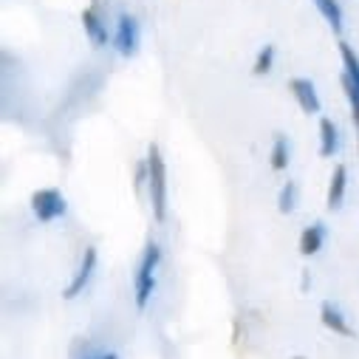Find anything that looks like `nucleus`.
<instances>
[{
	"mask_svg": "<svg viewBox=\"0 0 359 359\" xmlns=\"http://www.w3.org/2000/svg\"><path fill=\"white\" fill-rule=\"evenodd\" d=\"M158 266H161V246L156 241H147L144 255L139 260L136 278H133V303L139 311H144L156 294V283H158Z\"/></svg>",
	"mask_w": 359,
	"mask_h": 359,
	"instance_id": "nucleus-1",
	"label": "nucleus"
},
{
	"mask_svg": "<svg viewBox=\"0 0 359 359\" xmlns=\"http://www.w3.org/2000/svg\"><path fill=\"white\" fill-rule=\"evenodd\" d=\"M147 196H150L153 218L161 224L167 218V164L158 144L147 147Z\"/></svg>",
	"mask_w": 359,
	"mask_h": 359,
	"instance_id": "nucleus-2",
	"label": "nucleus"
},
{
	"mask_svg": "<svg viewBox=\"0 0 359 359\" xmlns=\"http://www.w3.org/2000/svg\"><path fill=\"white\" fill-rule=\"evenodd\" d=\"M65 210H68L65 196H62L60 190H54V187L37 190V193L32 196V212H34V218H37L40 224H51V221L62 218Z\"/></svg>",
	"mask_w": 359,
	"mask_h": 359,
	"instance_id": "nucleus-3",
	"label": "nucleus"
},
{
	"mask_svg": "<svg viewBox=\"0 0 359 359\" xmlns=\"http://www.w3.org/2000/svg\"><path fill=\"white\" fill-rule=\"evenodd\" d=\"M114 46L122 57H136L139 46H142V29L139 20L130 12H122L116 18V34H114Z\"/></svg>",
	"mask_w": 359,
	"mask_h": 359,
	"instance_id": "nucleus-4",
	"label": "nucleus"
},
{
	"mask_svg": "<svg viewBox=\"0 0 359 359\" xmlns=\"http://www.w3.org/2000/svg\"><path fill=\"white\" fill-rule=\"evenodd\" d=\"M94 272H97V249H94V246H85V255H82V260H79V269H76L74 280L65 286L62 297H65V300H76V297L88 289V283H91V278H94Z\"/></svg>",
	"mask_w": 359,
	"mask_h": 359,
	"instance_id": "nucleus-5",
	"label": "nucleus"
},
{
	"mask_svg": "<svg viewBox=\"0 0 359 359\" xmlns=\"http://www.w3.org/2000/svg\"><path fill=\"white\" fill-rule=\"evenodd\" d=\"M289 91L294 94V100H297V105L303 108V114L314 116V114L323 111V102H320V97H317V88H314L311 79H306V76L289 79Z\"/></svg>",
	"mask_w": 359,
	"mask_h": 359,
	"instance_id": "nucleus-6",
	"label": "nucleus"
},
{
	"mask_svg": "<svg viewBox=\"0 0 359 359\" xmlns=\"http://www.w3.org/2000/svg\"><path fill=\"white\" fill-rule=\"evenodd\" d=\"M82 29H85V37L91 40L94 48H105L108 46V23L102 20V15L94 6L82 12Z\"/></svg>",
	"mask_w": 359,
	"mask_h": 359,
	"instance_id": "nucleus-7",
	"label": "nucleus"
},
{
	"mask_svg": "<svg viewBox=\"0 0 359 359\" xmlns=\"http://www.w3.org/2000/svg\"><path fill=\"white\" fill-rule=\"evenodd\" d=\"M320 320H323V325L331 328L334 334H339V337H353V328L348 325V317L342 314V309H339L337 303L325 300V303L320 306Z\"/></svg>",
	"mask_w": 359,
	"mask_h": 359,
	"instance_id": "nucleus-8",
	"label": "nucleus"
},
{
	"mask_svg": "<svg viewBox=\"0 0 359 359\" xmlns=\"http://www.w3.org/2000/svg\"><path fill=\"white\" fill-rule=\"evenodd\" d=\"M345 187H348V170H345V164H337L334 172H331V182H328V196H325L328 210H339L342 207Z\"/></svg>",
	"mask_w": 359,
	"mask_h": 359,
	"instance_id": "nucleus-9",
	"label": "nucleus"
},
{
	"mask_svg": "<svg viewBox=\"0 0 359 359\" xmlns=\"http://www.w3.org/2000/svg\"><path fill=\"white\" fill-rule=\"evenodd\" d=\"M337 150H339V130H337V125L328 116H323L320 119V156L328 158Z\"/></svg>",
	"mask_w": 359,
	"mask_h": 359,
	"instance_id": "nucleus-10",
	"label": "nucleus"
},
{
	"mask_svg": "<svg viewBox=\"0 0 359 359\" xmlns=\"http://www.w3.org/2000/svg\"><path fill=\"white\" fill-rule=\"evenodd\" d=\"M323 243H325V224H311V226H306L303 229V235H300V252L309 257V255H317L320 249H323Z\"/></svg>",
	"mask_w": 359,
	"mask_h": 359,
	"instance_id": "nucleus-11",
	"label": "nucleus"
},
{
	"mask_svg": "<svg viewBox=\"0 0 359 359\" xmlns=\"http://www.w3.org/2000/svg\"><path fill=\"white\" fill-rule=\"evenodd\" d=\"M314 6L323 15V20L331 26V32L339 34L342 32V23H345V15H342V6L337 4V0H314Z\"/></svg>",
	"mask_w": 359,
	"mask_h": 359,
	"instance_id": "nucleus-12",
	"label": "nucleus"
},
{
	"mask_svg": "<svg viewBox=\"0 0 359 359\" xmlns=\"http://www.w3.org/2000/svg\"><path fill=\"white\" fill-rule=\"evenodd\" d=\"M339 57H342V76L351 79L359 88V57L348 43H339Z\"/></svg>",
	"mask_w": 359,
	"mask_h": 359,
	"instance_id": "nucleus-13",
	"label": "nucleus"
},
{
	"mask_svg": "<svg viewBox=\"0 0 359 359\" xmlns=\"http://www.w3.org/2000/svg\"><path fill=\"white\" fill-rule=\"evenodd\" d=\"M269 158H272V167H275V170H286V167H289L292 147H289V139H286L283 133L275 136V142H272V153H269Z\"/></svg>",
	"mask_w": 359,
	"mask_h": 359,
	"instance_id": "nucleus-14",
	"label": "nucleus"
},
{
	"mask_svg": "<svg viewBox=\"0 0 359 359\" xmlns=\"http://www.w3.org/2000/svg\"><path fill=\"white\" fill-rule=\"evenodd\" d=\"M275 57H278V48L272 46V43H266L260 51H257V57H255V65H252V71L257 74V76H263V74H269L272 71V65H275Z\"/></svg>",
	"mask_w": 359,
	"mask_h": 359,
	"instance_id": "nucleus-15",
	"label": "nucleus"
},
{
	"mask_svg": "<svg viewBox=\"0 0 359 359\" xmlns=\"http://www.w3.org/2000/svg\"><path fill=\"white\" fill-rule=\"evenodd\" d=\"M294 207H297V184H294V182H286V184L280 187V196H278V210H280L283 215H289Z\"/></svg>",
	"mask_w": 359,
	"mask_h": 359,
	"instance_id": "nucleus-16",
	"label": "nucleus"
},
{
	"mask_svg": "<svg viewBox=\"0 0 359 359\" xmlns=\"http://www.w3.org/2000/svg\"><path fill=\"white\" fill-rule=\"evenodd\" d=\"M82 359H119L114 351H94V353H85Z\"/></svg>",
	"mask_w": 359,
	"mask_h": 359,
	"instance_id": "nucleus-17",
	"label": "nucleus"
}]
</instances>
